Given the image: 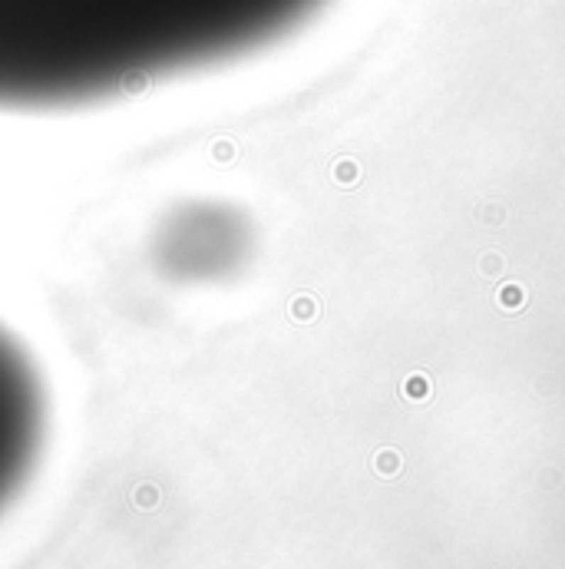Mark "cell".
Listing matches in <instances>:
<instances>
[{"mask_svg": "<svg viewBox=\"0 0 565 569\" xmlns=\"http://www.w3.org/2000/svg\"><path fill=\"white\" fill-rule=\"evenodd\" d=\"M327 0H0V113L113 103L229 67Z\"/></svg>", "mask_w": 565, "mask_h": 569, "instance_id": "obj_1", "label": "cell"}, {"mask_svg": "<svg viewBox=\"0 0 565 569\" xmlns=\"http://www.w3.org/2000/svg\"><path fill=\"white\" fill-rule=\"evenodd\" d=\"M47 384L33 357L0 325V513L30 483L47 444Z\"/></svg>", "mask_w": 565, "mask_h": 569, "instance_id": "obj_2", "label": "cell"}]
</instances>
